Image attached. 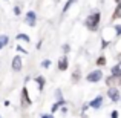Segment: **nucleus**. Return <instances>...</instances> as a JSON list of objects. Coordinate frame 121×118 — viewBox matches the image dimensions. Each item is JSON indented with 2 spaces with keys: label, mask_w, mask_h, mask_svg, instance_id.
Wrapping results in <instances>:
<instances>
[{
  "label": "nucleus",
  "mask_w": 121,
  "mask_h": 118,
  "mask_svg": "<svg viewBox=\"0 0 121 118\" xmlns=\"http://www.w3.org/2000/svg\"><path fill=\"white\" fill-rule=\"evenodd\" d=\"M14 12H15V14H20V8H18V6H15V8H14Z\"/></svg>",
  "instance_id": "nucleus-19"
},
{
  "label": "nucleus",
  "mask_w": 121,
  "mask_h": 118,
  "mask_svg": "<svg viewBox=\"0 0 121 118\" xmlns=\"http://www.w3.org/2000/svg\"><path fill=\"white\" fill-rule=\"evenodd\" d=\"M17 39H18V40H22V39H23V40L29 41V37H28V35H25V34H18V35H17Z\"/></svg>",
  "instance_id": "nucleus-16"
},
{
  "label": "nucleus",
  "mask_w": 121,
  "mask_h": 118,
  "mask_svg": "<svg viewBox=\"0 0 121 118\" xmlns=\"http://www.w3.org/2000/svg\"><path fill=\"white\" fill-rule=\"evenodd\" d=\"M101 104H103V97H97L95 100L91 101V107H94V109H98V107H101Z\"/></svg>",
  "instance_id": "nucleus-7"
},
{
  "label": "nucleus",
  "mask_w": 121,
  "mask_h": 118,
  "mask_svg": "<svg viewBox=\"0 0 121 118\" xmlns=\"http://www.w3.org/2000/svg\"><path fill=\"white\" fill-rule=\"evenodd\" d=\"M121 17V3L118 2V6H117L115 12H113V18H120Z\"/></svg>",
  "instance_id": "nucleus-11"
},
{
  "label": "nucleus",
  "mask_w": 121,
  "mask_h": 118,
  "mask_svg": "<svg viewBox=\"0 0 121 118\" xmlns=\"http://www.w3.org/2000/svg\"><path fill=\"white\" fill-rule=\"evenodd\" d=\"M106 83H107L109 86H118V84H121V75H115V74H112L110 77H107Z\"/></svg>",
  "instance_id": "nucleus-2"
},
{
  "label": "nucleus",
  "mask_w": 121,
  "mask_h": 118,
  "mask_svg": "<svg viewBox=\"0 0 121 118\" xmlns=\"http://www.w3.org/2000/svg\"><path fill=\"white\" fill-rule=\"evenodd\" d=\"M35 81L39 83V87H40V91H41V89H43V86H44V78L43 77H37Z\"/></svg>",
  "instance_id": "nucleus-12"
},
{
  "label": "nucleus",
  "mask_w": 121,
  "mask_h": 118,
  "mask_svg": "<svg viewBox=\"0 0 121 118\" xmlns=\"http://www.w3.org/2000/svg\"><path fill=\"white\" fill-rule=\"evenodd\" d=\"M98 25H100V14L95 12V14H91L87 18H86V28L89 31H97Z\"/></svg>",
  "instance_id": "nucleus-1"
},
{
  "label": "nucleus",
  "mask_w": 121,
  "mask_h": 118,
  "mask_svg": "<svg viewBox=\"0 0 121 118\" xmlns=\"http://www.w3.org/2000/svg\"><path fill=\"white\" fill-rule=\"evenodd\" d=\"M115 31H117L118 35H121V26H120V25H117V26H115Z\"/></svg>",
  "instance_id": "nucleus-18"
},
{
  "label": "nucleus",
  "mask_w": 121,
  "mask_h": 118,
  "mask_svg": "<svg viewBox=\"0 0 121 118\" xmlns=\"http://www.w3.org/2000/svg\"><path fill=\"white\" fill-rule=\"evenodd\" d=\"M6 43H8V37H6V35H2V37H0V49H2Z\"/></svg>",
  "instance_id": "nucleus-13"
},
{
  "label": "nucleus",
  "mask_w": 121,
  "mask_h": 118,
  "mask_svg": "<svg viewBox=\"0 0 121 118\" xmlns=\"http://www.w3.org/2000/svg\"><path fill=\"white\" fill-rule=\"evenodd\" d=\"M110 115H112L113 118H117V117H118V112H117V110H113V112H112V114H110Z\"/></svg>",
  "instance_id": "nucleus-20"
},
{
  "label": "nucleus",
  "mask_w": 121,
  "mask_h": 118,
  "mask_svg": "<svg viewBox=\"0 0 121 118\" xmlns=\"http://www.w3.org/2000/svg\"><path fill=\"white\" fill-rule=\"evenodd\" d=\"M35 12L34 11H29L26 14V18H25V22H26V25L28 26H34V25H35Z\"/></svg>",
  "instance_id": "nucleus-4"
},
{
  "label": "nucleus",
  "mask_w": 121,
  "mask_h": 118,
  "mask_svg": "<svg viewBox=\"0 0 121 118\" xmlns=\"http://www.w3.org/2000/svg\"><path fill=\"white\" fill-rule=\"evenodd\" d=\"M104 63H106V57H100V58H98V61H97V65L98 66H103Z\"/></svg>",
  "instance_id": "nucleus-15"
},
{
  "label": "nucleus",
  "mask_w": 121,
  "mask_h": 118,
  "mask_svg": "<svg viewBox=\"0 0 121 118\" xmlns=\"http://www.w3.org/2000/svg\"><path fill=\"white\" fill-rule=\"evenodd\" d=\"M41 117H43V118H51L52 115H49V114H43V115H41Z\"/></svg>",
  "instance_id": "nucleus-21"
},
{
  "label": "nucleus",
  "mask_w": 121,
  "mask_h": 118,
  "mask_svg": "<svg viewBox=\"0 0 121 118\" xmlns=\"http://www.w3.org/2000/svg\"><path fill=\"white\" fill-rule=\"evenodd\" d=\"M12 69L14 71H22V58L20 57H14V60H12Z\"/></svg>",
  "instance_id": "nucleus-6"
},
{
  "label": "nucleus",
  "mask_w": 121,
  "mask_h": 118,
  "mask_svg": "<svg viewBox=\"0 0 121 118\" xmlns=\"http://www.w3.org/2000/svg\"><path fill=\"white\" fill-rule=\"evenodd\" d=\"M101 77H103L101 71H94V72H91L86 78H87V81H91V83H97L98 80H101Z\"/></svg>",
  "instance_id": "nucleus-3"
},
{
  "label": "nucleus",
  "mask_w": 121,
  "mask_h": 118,
  "mask_svg": "<svg viewBox=\"0 0 121 118\" xmlns=\"http://www.w3.org/2000/svg\"><path fill=\"white\" fill-rule=\"evenodd\" d=\"M117 2H120V0H117Z\"/></svg>",
  "instance_id": "nucleus-23"
},
{
  "label": "nucleus",
  "mask_w": 121,
  "mask_h": 118,
  "mask_svg": "<svg viewBox=\"0 0 121 118\" xmlns=\"http://www.w3.org/2000/svg\"><path fill=\"white\" fill-rule=\"evenodd\" d=\"M63 49H65V52H68V51H69V46H68V44H65V46H63Z\"/></svg>",
  "instance_id": "nucleus-22"
},
{
  "label": "nucleus",
  "mask_w": 121,
  "mask_h": 118,
  "mask_svg": "<svg viewBox=\"0 0 121 118\" xmlns=\"http://www.w3.org/2000/svg\"><path fill=\"white\" fill-rule=\"evenodd\" d=\"M66 68H68V58H66V57H61V58H60V63H58V69L60 71H66Z\"/></svg>",
  "instance_id": "nucleus-8"
},
{
  "label": "nucleus",
  "mask_w": 121,
  "mask_h": 118,
  "mask_svg": "<svg viewBox=\"0 0 121 118\" xmlns=\"http://www.w3.org/2000/svg\"><path fill=\"white\" fill-rule=\"evenodd\" d=\"M61 104H65V101H63V100H60L58 103H55V104H54V106H52V112H55V110L58 109V107L61 106Z\"/></svg>",
  "instance_id": "nucleus-14"
},
{
  "label": "nucleus",
  "mask_w": 121,
  "mask_h": 118,
  "mask_svg": "<svg viewBox=\"0 0 121 118\" xmlns=\"http://www.w3.org/2000/svg\"><path fill=\"white\" fill-rule=\"evenodd\" d=\"M41 66H43V68H49V66H51V61H49V60H44V61L41 63Z\"/></svg>",
  "instance_id": "nucleus-17"
},
{
  "label": "nucleus",
  "mask_w": 121,
  "mask_h": 118,
  "mask_svg": "<svg viewBox=\"0 0 121 118\" xmlns=\"http://www.w3.org/2000/svg\"><path fill=\"white\" fill-rule=\"evenodd\" d=\"M112 74H115V75H121V61H120L117 66H113V68H112Z\"/></svg>",
  "instance_id": "nucleus-9"
},
{
  "label": "nucleus",
  "mask_w": 121,
  "mask_h": 118,
  "mask_svg": "<svg viewBox=\"0 0 121 118\" xmlns=\"http://www.w3.org/2000/svg\"><path fill=\"white\" fill-rule=\"evenodd\" d=\"M22 94H23V101H25L26 104H29V103H31V100H29V97H28V89H26V87H23Z\"/></svg>",
  "instance_id": "nucleus-10"
},
{
  "label": "nucleus",
  "mask_w": 121,
  "mask_h": 118,
  "mask_svg": "<svg viewBox=\"0 0 121 118\" xmlns=\"http://www.w3.org/2000/svg\"><path fill=\"white\" fill-rule=\"evenodd\" d=\"M107 95H109V98L112 101H118L120 100V91H118V89H115V87L109 89V91H107Z\"/></svg>",
  "instance_id": "nucleus-5"
}]
</instances>
